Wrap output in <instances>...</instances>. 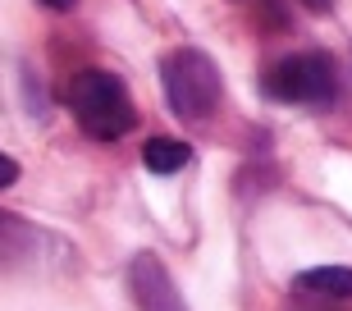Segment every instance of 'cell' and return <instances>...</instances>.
<instances>
[{"mask_svg": "<svg viewBox=\"0 0 352 311\" xmlns=\"http://www.w3.org/2000/svg\"><path fill=\"white\" fill-rule=\"evenodd\" d=\"M41 5H51V10H69L74 0H41Z\"/></svg>", "mask_w": 352, "mask_h": 311, "instance_id": "cell-10", "label": "cell"}, {"mask_svg": "<svg viewBox=\"0 0 352 311\" xmlns=\"http://www.w3.org/2000/svg\"><path fill=\"white\" fill-rule=\"evenodd\" d=\"M129 293L138 302V311H188L174 275L165 270V261L156 252H138L129 261Z\"/></svg>", "mask_w": 352, "mask_h": 311, "instance_id": "cell-4", "label": "cell"}, {"mask_svg": "<svg viewBox=\"0 0 352 311\" xmlns=\"http://www.w3.org/2000/svg\"><path fill=\"white\" fill-rule=\"evenodd\" d=\"M298 293L316 298H352V266H311L298 275Z\"/></svg>", "mask_w": 352, "mask_h": 311, "instance_id": "cell-6", "label": "cell"}, {"mask_svg": "<svg viewBox=\"0 0 352 311\" xmlns=\"http://www.w3.org/2000/svg\"><path fill=\"white\" fill-rule=\"evenodd\" d=\"M302 5H307V10H316V14H325L329 5H334V0H302Z\"/></svg>", "mask_w": 352, "mask_h": 311, "instance_id": "cell-9", "label": "cell"}, {"mask_svg": "<svg viewBox=\"0 0 352 311\" xmlns=\"http://www.w3.org/2000/svg\"><path fill=\"white\" fill-rule=\"evenodd\" d=\"M261 92L284 105H325L339 92V74H334V60L320 51L284 55L261 74Z\"/></svg>", "mask_w": 352, "mask_h": 311, "instance_id": "cell-3", "label": "cell"}, {"mask_svg": "<svg viewBox=\"0 0 352 311\" xmlns=\"http://www.w3.org/2000/svg\"><path fill=\"white\" fill-rule=\"evenodd\" d=\"M14 179H19V165H14V156L0 151V188H14Z\"/></svg>", "mask_w": 352, "mask_h": 311, "instance_id": "cell-8", "label": "cell"}, {"mask_svg": "<svg viewBox=\"0 0 352 311\" xmlns=\"http://www.w3.org/2000/svg\"><path fill=\"white\" fill-rule=\"evenodd\" d=\"M69 110L78 119V129L96 142H115L133 129V101L124 83L105 69H82L74 83H69Z\"/></svg>", "mask_w": 352, "mask_h": 311, "instance_id": "cell-2", "label": "cell"}, {"mask_svg": "<svg viewBox=\"0 0 352 311\" xmlns=\"http://www.w3.org/2000/svg\"><path fill=\"white\" fill-rule=\"evenodd\" d=\"M32 247H37V233L23 215H14V211L0 206V270H19L28 257H32Z\"/></svg>", "mask_w": 352, "mask_h": 311, "instance_id": "cell-5", "label": "cell"}, {"mask_svg": "<svg viewBox=\"0 0 352 311\" xmlns=\"http://www.w3.org/2000/svg\"><path fill=\"white\" fill-rule=\"evenodd\" d=\"M188 160H192V151L179 138H151L142 147V165L151 174H179V169H188Z\"/></svg>", "mask_w": 352, "mask_h": 311, "instance_id": "cell-7", "label": "cell"}, {"mask_svg": "<svg viewBox=\"0 0 352 311\" xmlns=\"http://www.w3.org/2000/svg\"><path fill=\"white\" fill-rule=\"evenodd\" d=\"M160 87H165V101L179 119L188 124H201L220 110V96H224V78L215 69L206 51L197 46H179L160 60Z\"/></svg>", "mask_w": 352, "mask_h": 311, "instance_id": "cell-1", "label": "cell"}]
</instances>
